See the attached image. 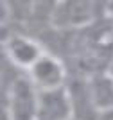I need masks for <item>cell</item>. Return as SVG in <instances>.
I'll list each match as a JSON object with an SVG mask.
<instances>
[{
    "label": "cell",
    "mask_w": 113,
    "mask_h": 120,
    "mask_svg": "<svg viewBox=\"0 0 113 120\" xmlns=\"http://www.w3.org/2000/svg\"><path fill=\"white\" fill-rule=\"evenodd\" d=\"M18 68L11 65L0 52V120H5V100H7V90L13 77L18 74Z\"/></svg>",
    "instance_id": "cell-7"
},
{
    "label": "cell",
    "mask_w": 113,
    "mask_h": 120,
    "mask_svg": "<svg viewBox=\"0 0 113 120\" xmlns=\"http://www.w3.org/2000/svg\"><path fill=\"white\" fill-rule=\"evenodd\" d=\"M0 52L15 68H18L20 72H25L45 52V47L36 36L29 32L9 30Z\"/></svg>",
    "instance_id": "cell-4"
},
{
    "label": "cell",
    "mask_w": 113,
    "mask_h": 120,
    "mask_svg": "<svg viewBox=\"0 0 113 120\" xmlns=\"http://www.w3.org/2000/svg\"><path fill=\"white\" fill-rule=\"evenodd\" d=\"M25 74L38 90H52L66 84L70 72L66 63L59 56L52 54L50 50H45L25 70Z\"/></svg>",
    "instance_id": "cell-3"
},
{
    "label": "cell",
    "mask_w": 113,
    "mask_h": 120,
    "mask_svg": "<svg viewBox=\"0 0 113 120\" xmlns=\"http://www.w3.org/2000/svg\"><path fill=\"white\" fill-rule=\"evenodd\" d=\"M101 18H104V0H54L49 25L58 30H74Z\"/></svg>",
    "instance_id": "cell-1"
},
{
    "label": "cell",
    "mask_w": 113,
    "mask_h": 120,
    "mask_svg": "<svg viewBox=\"0 0 113 120\" xmlns=\"http://www.w3.org/2000/svg\"><path fill=\"white\" fill-rule=\"evenodd\" d=\"M9 25H0V50H2V45H4L5 38H7V34H9Z\"/></svg>",
    "instance_id": "cell-9"
},
{
    "label": "cell",
    "mask_w": 113,
    "mask_h": 120,
    "mask_svg": "<svg viewBox=\"0 0 113 120\" xmlns=\"http://www.w3.org/2000/svg\"><path fill=\"white\" fill-rule=\"evenodd\" d=\"M38 93L25 72L13 77L5 100V120H36L38 118Z\"/></svg>",
    "instance_id": "cell-2"
},
{
    "label": "cell",
    "mask_w": 113,
    "mask_h": 120,
    "mask_svg": "<svg viewBox=\"0 0 113 120\" xmlns=\"http://www.w3.org/2000/svg\"><path fill=\"white\" fill-rule=\"evenodd\" d=\"M108 72L113 75V54H111V59H109V65H108Z\"/></svg>",
    "instance_id": "cell-10"
},
{
    "label": "cell",
    "mask_w": 113,
    "mask_h": 120,
    "mask_svg": "<svg viewBox=\"0 0 113 120\" xmlns=\"http://www.w3.org/2000/svg\"><path fill=\"white\" fill-rule=\"evenodd\" d=\"M86 84H88V93H90V99H92V104H94L99 115L113 109V75L108 70L88 75Z\"/></svg>",
    "instance_id": "cell-6"
},
{
    "label": "cell",
    "mask_w": 113,
    "mask_h": 120,
    "mask_svg": "<svg viewBox=\"0 0 113 120\" xmlns=\"http://www.w3.org/2000/svg\"><path fill=\"white\" fill-rule=\"evenodd\" d=\"M104 16L113 20V0H104Z\"/></svg>",
    "instance_id": "cell-8"
},
{
    "label": "cell",
    "mask_w": 113,
    "mask_h": 120,
    "mask_svg": "<svg viewBox=\"0 0 113 120\" xmlns=\"http://www.w3.org/2000/svg\"><path fill=\"white\" fill-rule=\"evenodd\" d=\"M36 120H74L72 100L66 84L52 90H39Z\"/></svg>",
    "instance_id": "cell-5"
}]
</instances>
